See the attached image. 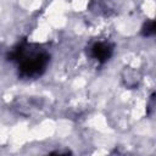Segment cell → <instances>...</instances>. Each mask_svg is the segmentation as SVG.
Masks as SVG:
<instances>
[{"label": "cell", "mask_w": 156, "mask_h": 156, "mask_svg": "<svg viewBox=\"0 0 156 156\" xmlns=\"http://www.w3.org/2000/svg\"><path fill=\"white\" fill-rule=\"evenodd\" d=\"M112 45L110 43L106 41H99L95 43L91 48H90V55L93 58H95L98 62L104 63L106 62L111 55H112Z\"/></svg>", "instance_id": "obj_2"}, {"label": "cell", "mask_w": 156, "mask_h": 156, "mask_svg": "<svg viewBox=\"0 0 156 156\" xmlns=\"http://www.w3.org/2000/svg\"><path fill=\"white\" fill-rule=\"evenodd\" d=\"M13 55L20 61L21 76L27 78L40 76L49 62V56L45 52H32L28 55L23 49H21L16 50Z\"/></svg>", "instance_id": "obj_1"}, {"label": "cell", "mask_w": 156, "mask_h": 156, "mask_svg": "<svg viewBox=\"0 0 156 156\" xmlns=\"http://www.w3.org/2000/svg\"><path fill=\"white\" fill-rule=\"evenodd\" d=\"M143 34L145 37H150L155 34V22L154 21H149L145 23L144 28H143Z\"/></svg>", "instance_id": "obj_3"}]
</instances>
